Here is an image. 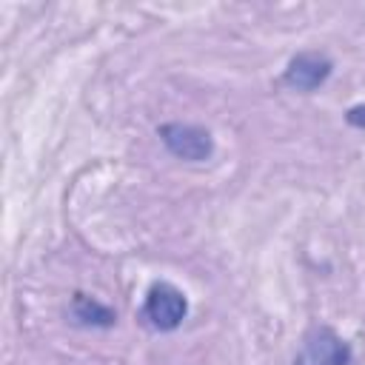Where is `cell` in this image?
I'll return each instance as SVG.
<instances>
[{
	"instance_id": "6da1fadb",
	"label": "cell",
	"mask_w": 365,
	"mask_h": 365,
	"mask_svg": "<svg viewBox=\"0 0 365 365\" xmlns=\"http://www.w3.org/2000/svg\"><path fill=\"white\" fill-rule=\"evenodd\" d=\"M294 365H356L351 345L328 325H317L302 336Z\"/></svg>"
},
{
	"instance_id": "7a4b0ae2",
	"label": "cell",
	"mask_w": 365,
	"mask_h": 365,
	"mask_svg": "<svg viewBox=\"0 0 365 365\" xmlns=\"http://www.w3.org/2000/svg\"><path fill=\"white\" fill-rule=\"evenodd\" d=\"M188 314V299L185 294L171 285V282H154L145 294L143 302V319L154 328V331H174L182 325Z\"/></svg>"
},
{
	"instance_id": "3957f363",
	"label": "cell",
	"mask_w": 365,
	"mask_h": 365,
	"mask_svg": "<svg viewBox=\"0 0 365 365\" xmlns=\"http://www.w3.org/2000/svg\"><path fill=\"white\" fill-rule=\"evenodd\" d=\"M157 137L163 140V145L185 160V163H202L214 154V137L208 128L202 125H191V123H163L157 128Z\"/></svg>"
},
{
	"instance_id": "277c9868",
	"label": "cell",
	"mask_w": 365,
	"mask_h": 365,
	"mask_svg": "<svg viewBox=\"0 0 365 365\" xmlns=\"http://www.w3.org/2000/svg\"><path fill=\"white\" fill-rule=\"evenodd\" d=\"M334 63L319 51H299L288 60L282 71V83L294 91H317L331 77Z\"/></svg>"
},
{
	"instance_id": "5b68a950",
	"label": "cell",
	"mask_w": 365,
	"mask_h": 365,
	"mask_svg": "<svg viewBox=\"0 0 365 365\" xmlns=\"http://www.w3.org/2000/svg\"><path fill=\"white\" fill-rule=\"evenodd\" d=\"M71 317L80 325H88V328H111L117 322V314L108 305H103L100 299L88 297V294H74V299H71Z\"/></svg>"
},
{
	"instance_id": "8992f818",
	"label": "cell",
	"mask_w": 365,
	"mask_h": 365,
	"mask_svg": "<svg viewBox=\"0 0 365 365\" xmlns=\"http://www.w3.org/2000/svg\"><path fill=\"white\" fill-rule=\"evenodd\" d=\"M345 123L354 125V128H359V131H365V103L351 106V108L345 111Z\"/></svg>"
}]
</instances>
